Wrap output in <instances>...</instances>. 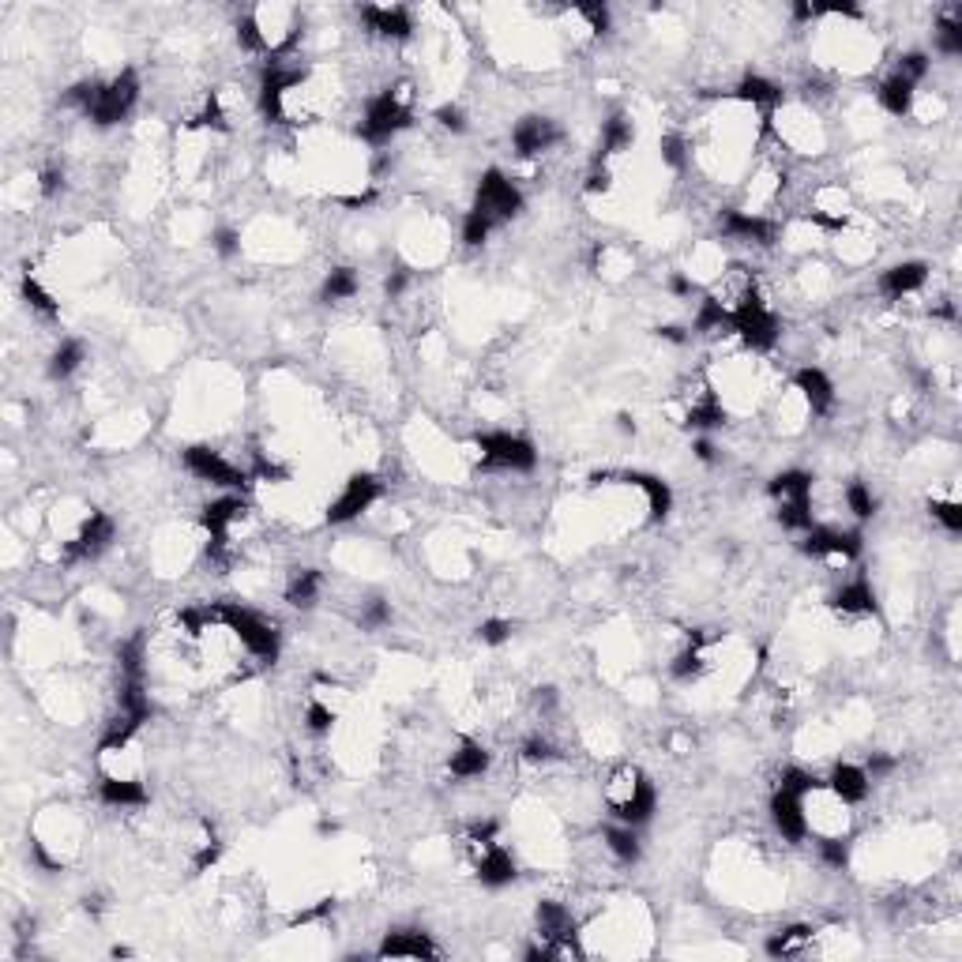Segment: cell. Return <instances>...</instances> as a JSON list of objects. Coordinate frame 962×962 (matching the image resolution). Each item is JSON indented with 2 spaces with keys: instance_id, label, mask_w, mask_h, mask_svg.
<instances>
[{
  "instance_id": "cell-1",
  "label": "cell",
  "mask_w": 962,
  "mask_h": 962,
  "mask_svg": "<svg viewBox=\"0 0 962 962\" xmlns=\"http://www.w3.org/2000/svg\"><path fill=\"white\" fill-rule=\"evenodd\" d=\"M64 98H68L72 106H79V113H83L91 125L113 128L121 125L128 113L136 109V102H140V76H136V68H121L109 83L83 79V83H76Z\"/></svg>"
},
{
  "instance_id": "cell-2",
  "label": "cell",
  "mask_w": 962,
  "mask_h": 962,
  "mask_svg": "<svg viewBox=\"0 0 962 962\" xmlns=\"http://www.w3.org/2000/svg\"><path fill=\"white\" fill-rule=\"evenodd\" d=\"M606 808L617 823L643 827L654 816V808H658V790H654V782L639 767H621L606 782Z\"/></svg>"
},
{
  "instance_id": "cell-3",
  "label": "cell",
  "mask_w": 962,
  "mask_h": 962,
  "mask_svg": "<svg viewBox=\"0 0 962 962\" xmlns=\"http://www.w3.org/2000/svg\"><path fill=\"white\" fill-rule=\"evenodd\" d=\"M215 617L260 666H271L279 658V628L267 617H260L256 609L237 606V602H215Z\"/></svg>"
},
{
  "instance_id": "cell-4",
  "label": "cell",
  "mask_w": 962,
  "mask_h": 962,
  "mask_svg": "<svg viewBox=\"0 0 962 962\" xmlns=\"http://www.w3.org/2000/svg\"><path fill=\"white\" fill-rule=\"evenodd\" d=\"M410 125V106H406V87H399V91H380L369 98V106H365V117H361V125H357V136L365 143H373V147H380V143H391V136H399L403 128Z\"/></svg>"
},
{
  "instance_id": "cell-5",
  "label": "cell",
  "mask_w": 962,
  "mask_h": 962,
  "mask_svg": "<svg viewBox=\"0 0 962 962\" xmlns=\"http://www.w3.org/2000/svg\"><path fill=\"white\" fill-rule=\"evenodd\" d=\"M478 451L485 470H515V474H527V470L538 466V448L530 444L527 436H515V433L478 436Z\"/></svg>"
},
{
  "instance_id": "cell-6",
  "label": "cell",
  "mask_w": 962,
  "mask_h": 962,
  "mask_svg": "<svg viewBox=\"0 0 962 962\" xmlns=\"http://www.w3.org/2000/svg\"><path fill=\"white\" fill-rule=\"evenodd\" d=\"M474 211H481L493 226H497V222H508V218H515L523 211V192H519V185H515L508 173L493 166V170L481 173Z\"/></svg>"
},
{
  "instance_id": "cell-7",
  "label": "cell",
  "mask_w": 962,
  "mask_h": 962,
  "mask_svg": "<svg viewBox=\"0 0 962 962\" xmlns=\"http://www.w3.org/2000/svg\"><path fill=\"white\" fill-rule=\"evenodd\" d=\"M185 466L188 474H196L200 481H211V485H218V489H230V493H245L249 489L252 474H245L241 466H233L230 459H222V451L207 448V444H192V448H185Z\"/></svg>"
},
{
  "instance_id": "cell-8",
  "label": "cell",
  "mask_w": 962,
  "mask_h": 962,
  "mask_svg": "<svg viewBox=\"0 0 962 962\" xmlns=\"http://www.w3.org/2000/svg\"><path fill=\"white\" fill-rule=\"evenodd\" d=\"M730 331L741 342H745L748 350L763 354V350H771V346L778 342V335H782V324H778V316L767 309V305H763L760 297H752L748 305H741V309L733 312Z\"/></svg>"
},
{
  "instance_id": "cell-9",
  "label": "cell",
  "mask_w": 962,
  "mask_h": 962,
  "mask_svg": "<svg viewBox=\"0 0 962 962\" xmlns=\"http://www.w3.org/2000/svg\"><path fill=\"white\" fill-rule=\"evenodd\" d=\"M117 538V527L106 512H91L83 523H79L76 538L64 545V564H79V560H94L102 557L109 545Z\"/></svg>"
},
{
  "instance_id": "cell-10",
  "label": "cell",
  "mask_w": 962,
  "mask_h": 962,
  "mask_svg": "<svg viewBox=\"0 0 962 962\" xmlns=\"http://www.w3.org/2000/svg\"><path fill=\"white\" fill-rule=\"evenodd\" d=\"M376 497H380V481H376L373 474H354V478L342 485L339 497L327 504V523H335V527L350 523V519H357L361 512H369L376 504Z\"/></svg>"
},
{
  "instance_id": "cell-11",
  "label": "cell",
  "mask_w": 962,
  "mask_h": 962,
  "mask_svg": "<svg viewBox=\"0 0 962 962\" xmlns=\"http://www.w3.org/2000/svg\"><path fill=\"white\" fill-rule=\"evenodd\" d=\"M801 549L808 557H831V560H854L861 553V534L842 527H820L812 523L801 538Z\"/></svg>"
},
{
  "instance_id": "cell-12",
  "label": "cell",
  "mask_w": 962,
  "mask_h": 962,
  "mask_svg": "<svg viewBox=\"0 0 962 962\" xmlns=\"http://www.w3.org/2000/svg\"><path fill=\"white\" fill-rule=\"evenodd\" d=\"M560 140H564V132H560L557 121H549V117H523V121L512 128V147L519 158L545 155V151H553Z\"/></svg>"
},
{
  "instance_id": "cell-13",
  "label": "cell",
  "mask_w": 962,
  "mask_h": 962,
  "mask_svg": "<svg viewBox=\"0 0 962 962\" xmlns=\"http://www.w3.org/2000/svg\"><path fill=\"white\" fill-rule=\"evenodd\" d=\"M771 820L786 842H805L808 838V805L801 793H790L778 786L771 793Z\"/></svg>"
},
{
  "instance_id": "cell-14",
  "label": "cell",
  "mask_w": 962,
  "mask_h": 962,
  "mask_svg": "<svg viewBox=\"0 0 962 962\" xmlns=\"http://www.w3.org/2000/svg\"><path fill=\"white\" fill-rule=\"evenodd\" d=\"M474 854V876L481 880V887H508L519 876V865H515V854L500 842H489V846H478L470 850Z\"/></svg>"
},
{
  "instance_id": "cell-15",
  "label": "cell",
  "mask_w": 962,
  "mask_h": 962,
  "mask_svg": "<svg viewBox=\"0 0 962 962\" xmlns=\"http://www.w3.org/2000/svg\"><path fill=\"white\" fill-rule=\"evenodd\" d=\"M718 226H722V237L745 241V245H775V237H778L775 222L756 215V211H726Z\"/></svg>"
},
{
  "instance_id": "cell-16",
  "label": "cell",
  "mask_w": 962,
  "mask_h": 962,
  "mask_svg": "<svg viewBox=\"0 0 962 962\" xmlns=\"http://www.w3.org/2000/svg\"><path fill=\"white\" fill-rule=\"evenodd\" d=\"M376 959H440V947L421 929H391L376 947Z\"/></svg>"
},
{
  "instance_id": "cell-17",
  "label": "cell",
  "mask_w": 962,
  "mask_h": 962,
  "mask_svg": "<svg viewBox=\"0 0 962 962\" xmlns=\"http://www.w3.org/2000/svg\"><path fill=\"white\" fill-rule=\"evenodd\" d=\"M823 790L831 793V797H838L842 805H861L872 790V778L865 775V767H857V763H835L827 782H823Z\"/></svg>"
},
{
  "instance_id": "cell-18",
  "label": "cell",
  "mask_w": 962,
  "mask_h": 962,
  "mask_svg": "<svg viewBox=\"0 0 962 962\" xmlns=\"http://www.w3.org/2000/svg\"><path fill=\"white\" fill-rule=\"evenodd\" d=\"M361 23L365 31L376 34V38H388V42H403L414 34V19L406 8H380V4H365L361 8Z\"/></svg>"
},
{
  "instance_id": "cell-19",
  "label": "cell",
  "mask_w": 962,
  "mask_h": 962,
  "mask_svg": "<svg viewBox=\"0 0 962 962\" xmlns=\"http://www.w3.org/2000/svg\"><path fill=\"white\" fill-rule=\"evenodd\" d=\"M534 921H538V936H542V944H560V940H572V936H579V921H575V914L557 899L538 902Z\"/></svg>"
},
{
  "instance_id": "cell-20",
  "label": "cell",
  "mask_w": 962,
  "mask_h": 962,
  "mask_svg": "<svg viewBox=\"0 0 962 962\" xmlns=\"http://www.w3.org/2000/svg\"><path fill=\"white\" fill-rule=\"evenodd\" d=\"M925 282H929V264L925 260H906V264L887 267L880 275V294L891 297V301H902V297L917 294Z\"/></svg>"
},
{
  "instance_id": "cell-21",
  "label": "cell",
  "mask_w": 962,
  "mask_h": 962,
  "mask_svg": "<svg viewBox=\"0 0 962 962\" xmlns=\"http://www.w3.org/2000/svg\"><path fill=\"white\" fill-rule=\"evenodd\" d=\"M621 481L647 497V519H651V523H662V519L673 512V489H669L662 478L643 474V470H628V474H621Z\"/></svg>"
},
{
  "instance_id": "cell-22",
  "label": "cell",
  "mask_w": 962,
  "mask_h": 962,
  "mask_svg": "<svg viewBox=\"0 0 962 962\" xmlns=\"http://www.w3.org/2000/svg\"><path fill=\"white\" fill-rule=\"evenodd\" d=\"M733 98L745 102V106H752V109H760L763 121H771L775 106L782 102V87L771 83L767 76H760V72H748V76H741V83L733 87Z\"/></svg>"
},
{
  "instance_id": "cell-23",
  "label": "cell",
  "mask_w": 962,
  "mask_h": 962,
  "mask_svg": "<svg viewBox=\"0 0 962 962\" xmlns=\"http://www.w3.org/2000/svg\"><path fill=\"white\" fill-rule=\"evenodd\" d=\"M793 388L801 391V399H805V406L816 414V418H823L831 406H835V384L827 380V373L823 369H797L793 373Z\"/></svg>"
},
{
  "instance_id": "cell-24",
  "label": "cell",
  "mask_w": 962,
  "mask_h": 962,
  "mask_svg": "<svg viewBox=\"0 0 962 962\" xmlns=\"http://www.w3.org/2000/svg\"><path fill=\"white\" fill-rule=\"evenodd\" d=\"M831 606H835L842 617H869V613L880 609V602H876V590H872L869 579H850V583H842V587L831 594Z\"/></svg>"
},
{
  "instance_id": "cell-25",
  "label": "cell",
  "mask_w": 962,
  "mask_h": 962,
  "mask_svg": "<svg viewBox=\"0 0 962 962\" xmlns=\"http://www.w3.org/2000/svg\"><path fill=\"white\" fill-rule=\"evenodd\" d=\"M98 797H102V805L109 808H143L151 801V793H147L143 782H136V778H117V775H106L98 782Z\"/></svg>"
},
{
  "instance_id": "cell-26",
  "label": "cell",
  "mask_w": 962,
  "mask_h": 962,
  "mask_svg": "<svg viewBox=\"0 0 962 962\" xmlns=\"http://www.w3.org/2000/svg\"><path fill=\"white\" fill-rule=\"evenodd\" d=\"M767 493L775 500V508H786V504H812V474L805 470H782L771 478Z\"/></svg>"
},
{
  "instance_id": "cell-27",
  "label": "cell",
  "mask_w": 962,
  "mask_h": 962,
  "mask_svg": "<svg viewBox=\"0 0 962 962\" xmlns=\"http://www.w3.org/2000/svg\"><path fill=\"white\" fill-rule=\"evenodd\" d=\"M876 98H880V106H884L891 117H906L917 102V83H910V79L899 76V72H891V76L880 83Z\"/></svg>"
},
{
  "instance_id": "cell-28",
  "label": "cell",
  "mask_w": 962,
  "mask_h": 962,
  "mask_svg": "<svg viewBox=\"0 0 962 962\" xmlns=\"http://www.w3.org/2000/svg\"><path fill=\"white\" fill-rule=\"evenodd\" d=\"M632 140H636V125H632V117H628V113H613L606 125H602V143H598V158H594V166H602V158L628 151V147H632Z\"/></svg>"
},
{
  "instance_id": "cell-29",
  "label": "cell",
  "mask_w": 962,
  "mask_h": 962,
  "mask_svg": "<svg viewBox=\"0 0 962 962\" xmlns=\"http://www.w3.org/2000/svg\"><path fill=\"white\" fill-rule=\"evenodd\" d=\"M448 771L455 778H481L485 771H489V748L481 745V741H470V737H463V741H459V748L451 752Z\"/></svg>"
},
{
  "instance_id": "cell-30",
  "label": "cell",
  "mask_w": 962,
  "mask_h": 962,
  "mask_svg": "<svg viewBox=\"0 0 962 962\" xmlns=\"http://www.w3.org/2000/svg\"><path fill=\"white\" fill-rule=\"evenodd\" d=\"M703 647H707V636L703 632H696V636H688V647H684L673 662H669V673H673V681H699L703 677V669H707V658H703Z\"/></svg>"
},
{
  "instance_id": "cell-31",
  "label": "cell",
  "mask_w": 962,
  "mask_h": 962,
  "mask_svg": "<svg viewBox=\"0 0 962 962\" xmlns=\"http://www.w3.org/2000/svg\"><path fill=\"white\" fill-rule=\"evenodd\" d=\"M639 827H628V823H609L606 831H602V842H606V850L621 865H636L639 861V854H643V846H639V835H636Z\"/></svg>"
},
{
  "instance_id": "cell-32",
  "label": "cell",
  "mask_w": 962,
  "mask_h": 962,
  "mask_svg": "<svg viewBox=\"0 0 962 962\" xmlns=\"http://www.w3.org/2000/svg\"><path fill=\"white\" fill-rule=\"evenodd\" d=\"M812 925H786V929H778L767 936V944H763V951L771 955V959H790V955H801L808 944H812Z\"/></svg>"
},
{
  "instance_id": "cell-33",
  "label": "cell",
  "mask_w": 962,
  "mask_h": 962,
  "mask_svg": "<svg viewBox=\"0 0 962 962\" xmlns=\"http://www.w3.org/2000/svg\"><path fill=\"white\" fill-rule=\"evenodd\" d=\"M320 590H324V575L316 568H297L290 575V583H286V602L294 609H312L316 598H320Z\"/></svg>"
},
{
  "instance_id": "cell-34",
  "label": "cell",
  "mask_w": 962,
  "mask_h": 962,
  "mask_svg": "<svg viewBox=\"0 0 962 962\" xmlns=\"http://www.w3.org/2000/svg\"><path fill=\"white\" fill-rule=\"evenodd\" d=\"M83 357H87V346H83V342L64 339L61 346L49 354V365H46L49 380H68V376H72L79 365H83Z\"/></svg>"
},
{
  "instance_id": "cell-35",
  "label": "cell",
  "mask_w": 962,
  "mask_h": 962,
  "mask_svg": "<svg viewBox=\"0 0 962 962\" xmlns=\"http://www.w3.org/2000/svg\"><path fill=\"white\" fill-rule=\"evenodd\" d=\"M19 290H23V301L31 305L38 316H46V320H57L61 316V305H57V297L49 294L42 282L34 279V275H23V282H19Z\"/></svg>"
},
{
  "instance_id": "cell-36",
  "label": "cell",
  "mask_w": 962,
  "mask_h": 962,
  "mask_svg": "<svg viewBox=\"0 0 962 962\" xmlns=\"http://www.w3.org/2000/svg\"><path fill=\"white\" fill-rule=\"evenodd\" d=\"M842 500H846V512L854 515L857 523L872 519V515H876V508H880V500H876V493H872L865 481H850V485H846V493H842Z\"/></svg>"
},
{
  "instance_id": "cell-37",
  "label": "cell",
  "mask_w": 962,
  "mask_h": 962,
  "mask_svg": "<svg viewBox=\"0 0 962 962\" xmlns=\"http://www.w3.org/2000/svg\"><path fill=\"white\" fill-rule=\"evenodd\" d=\"M357 290H361V279H357L354 267H335V271L324 279L320 297H324V301H350Z\"/></svg>"
},
{
  "instance_id": "cell-38",
  "label": "cell",
  "mask_w": 962,
  "mask_h": 962,
  "mask_svg": "<svg viewBox=\"0 0 962 962\" xmlns=\"http://www.w3.org/2000/svg\"><path fill=\"white\" fill-rule=\"evenodd\" d=\"M936 49L944 57H959L962 53V19L955 12L940 16V23H936Z\"/></svg>"
},
{
  "instance_id": "cell-39",
  "label": "cell",
  "mask_w": 962,
  "mask_h": 962,
  "mask_svg": "<svg viewBox=\"0 0 962 962\" xmlns=\"http://www.w3.org/2000/svg\"><path fill=\"white\" fill-rule=\"evenodd\" d=\"M192 128H211V132H226L230 128V117H226V109H222V98L218 94H211L207 102H203V109L188 121Z\"/></svg>"
},
{
  "instance_id": "cell-40",
  "label": "cell",
  "mask_w": 962,
  "mask_h": 962,
  "mask_svg": "<svg viewBox=\"0 0 962 962\" xmlns=\"http://www.w3.org/2000/svg\"><path fill=\"white\" fill-rule=\"evenodd\" d=\"M489 233H493V222L481 215V211H466L463 215V245H470V249H478V245H485L489 241Z\"/></svg>"
},
{
  "instance_id": "cell-41",
  "label": "cell",
  "mask_w": 962,
  "mask_h": 962,
  "mask_svg": "<svg viewBox=\"0 0 962 962\" xmlns=\"http://www.w3.org/2000/svg\"><path fill=\"white\" fill-rule=\"evenodd\" d=\"M778 786L790 793H801V797H808V793H816L823 786L820 778L812 775V771H805V767H786L782 771V778H778Z\"/></svg>"
},
{
  "instance_id": "cell-42",
  "label": "cell",
  "mask_w": 962,
  "mask_h": 962,
  "mask_svg": "<svg viewBox=\"0 0 962 962\" xmlns=\"http://www.w3.org/2000/svg\"><path fill=\"white\" fill-rule=\"evenodd\" d=\"M305 726H309V733L324 737V733L335 730V711L327 707L324 699H309V711H305Z\"/></svg>"
},
{
  "instance_id": "cell-43",
  "label": "cell",
  "mask_w": 962,
  "mask_h": 962,
  "mask_svg": "<svg viewBox=\"0 0 962 962\" xmlns=\"http://www.w3.org/2000/svg\"><path fill=\"white\" fill-rule=\"evenodd\" d=\"M932 519L947 530V534H962V508L955 500H932L929 504Z\"/></svg>"
},
{
  "instance_id": "cell-44",
  "label": "cell",
  "mask_w": 962,
  "mask_h": 962,
  "mask_svg": "<svg viewBox=\"0 0 962 962\" xmlns=\"http://www.w3.org/2000/svg\"><path fill=\"white\" fill-rule=\"evenodd\" d=\"M820 857H823L827 869L842 872L846 865H850V846H846L838 835H827V838H820Z\"/></svg>"
},
{
  "instance_id": "cell-45",
  "label": "cell",
  "mask_w": 962,
  "mask_h": 962,
  "mask_svg": "<svg viewBox=\"0 0 962 962\" xmlns=\"http://www.w3.org/2000/svg\"><path fill=\"white\" fill-rule=\"evenodd\" d=\"M895 72H899V76H906L910 83H921V79L929 76V53H921V49H914V53H902L899 64H895Z\"/></svg>"
},
{
  "instance_id": "cell-46",
  "label": "cell",
  "mask_w": 962,
  "mask_h": 962,
  "mask_svg": "<svg viewBox=\"0 0 962 962\" xmlns=\"http://www.w3.org/2000/svg\"><path fill=\"white\" fill-rule=\"evenodd\" d=\"M658 151H662V162H666L669 170H684V166H688V147H684V140L677 136V132L662 136Z\"/></svg>"
},
{
  "instance_id": "cell-47",
  "label": "cell",
  "mask_w": 962,
  "mask_h": 962,
  "mask_svg": "<svg viewBox=\"0 0 962 962\" xmlns=\"http://www.w3.org/2000/svg\"><path fill=\"white\" fill-rule=\"evenodd\" d=\"M478 639L485 643V647H504L508 639H512V621H504V617H493V621H485L478 628Z\"/></svg>"
},
{
  "instance_id": "cell-48",
  "label": "cell",
  "mask_w": 962,
  "mask_h": 962,
  "mask_svg": "<svg viewBox=\"0 0 962 962\" xmlns=\"http://www.w3.org/2000/svg\"><path fill=\"white\" fill-rule=\"evenodd\" d=\"M557 756L560 752L549 745L545 737H527V741H523V760L527 763H549V760H557Z\"/></svg>"
},
{
  "instance_id": "cell-49",
  "label": "cell",
  "mask_w": 962,
  "mask_h": 962,
  "mask_svg": "<svg viewBox=\"0 0 962 962\" xmlns=\"http://www.w3.org/2000/svg\"><path fill=\"white\" fill-rule=\"evenodd\" d=\"M575 12L587 19L594 34H609V8L606 4H579Z\"/></svg>"
},
{
  "instance_id": "cell-50",
  "label": "cell",
  "mask_w": 962,
  "mask_h": 962,
  "mask_svg": "<svg viewBox=\"0 0 962 962\" xmlns=\"http://www.w3.org/2000/svg\"><path fill=\"white\" fill-rule=\"evenodd\" d=\"M433 117H436V125L448 128V132H466V113L459 106H440Z\"/></svg>"
},
{
  "instance_id": "cell-51",
  "label": "cell",
  "mask_w": 962,
  "mask_h": 962,
  "mask_svg": "<svg viewBox=\"0 0 962 962\" xmlns=\"http://www.w3.org/2000/svg\"><path fill=\"white\" fill-rule=\"evenodd\" d=\"M215 252L218 256H237L241 252V233L237 230H230V226H222V230H215Z\"/></svg>"
},
{
  "instance_id": "cell-52",
  "label": "cell",
  "mask_w": 962,
  "mask_h": 962,
  "mask_svg": "<svg viewBox=\"0 0 962 962\" xmlns=\"http://www.w3.org/2000/svg\"><path fill=\"white\" fill-rule=\"evenodd\" d=\"M218 854H222V846H218L215 838L200 842V850H196V857H192V872H207L218 861Z\"/></svg>"
},
{
  "instance_id": "cell-53",
  "label": "cell",
  "mask_w": 962,
  "mask_h": 962,
  "mask_svg": "<svg viewBox=\"0 0 962 962\" xmlns=\"http://www.w3.org/2000/svg\"><path fill=\"white\" fill-rule=\"evenodd\" d=\"M61 188H64V173L57 170V166H46V170L38 173V192H42L46 200H53Z\"/></svg>"
},
{
  "instance_id": "cell-54",
  "label": "cell",
  "mask_w": 962,
  "mask_h": 962,
  "mask_svg": "<svg viewBox=\"0 0 962 962\" xmlns=\"http://www.w3.org/2000/svg\"><path fill=\"white\" fill-rule=\"evenodd\" d=\"M895 771V760L891 756H884V752H872L869 756V763H865V775L876 782V778H884V775H891Z\"/></svg>"
},
{
  "instance_id": "cell-55",
  "label": "cell",
  "mask_w": 962,
  "mask_h": 962,
  "mask_svg": "<svg viewBox=\"0 0 962 962\" xmlns=\"http://www.w3.org/2000/svg\"><path fill=\"white\" fill-rule=\"evenodd\" d=\"M391 621V609L388 602H369V609H365V617H361V624L365 628H384V624Z\"/></svg>"
},
{
  "instance_id": "cell-56",
  "label": "cell",
  "mask_w": 962,
  "mask_h": 962,
  "mask_svg": "<svg viewBox=\"0 0 962 962\" xmlns=\"http://www.w3.org/2000/svg\"><path fill=\"white\" fill-rule=\"evenodd\" d=\"M613 188V173L606 170V166H594L587 177V192L590 196H598V192H609Z\"/></svg>"
},
{
  "instance_id": "cell-57",
  "label": "cell",
  "mask_w": 962,
  "mask_h": 962,
  "mask_svg": "<svg viewBox=\"0 0 962 962\" xmlns=\"http://www.w3.org/2000/svg\"><path fill=\"white\" fill-rule=\"evenodd\" d=\"M406 286H410V271H403V267H399V271H391L388 282H384V294H388L391 301H399Z\"/></svg>"
},
{
  "instance_id": "cell-58",
  "label": "cell",
  "mask_w": 962,
  "mask_h": 962,
  "mask_svg": "<svg viewBox=\"0 0 962 962\" xmlns=\"http://www.w3.org/2000/svg\"><path fill=\"white\" fill-rule=\"evenodd\" d=\"M692 451H696V459H699V463H707V466H711L714 459H718V448H714V444H711V440H707V436H699L696 444H692Z\"/></svg>"
},
{
  "instance_id": "cell-59",
  "label": "cell",
  "mask_w": 962,
  "mask_h": 962,
  "mask_svg": "<svg viewBox=\"0 0 962 962\" xmlns=\"http://www.w3.org/2000/svg\"><path fill=\"white\" fill-rule=\"evenodd\" d=\"M658 339H666V342H673V346H684V342L692 339L684 327H677V324H666V327H658Z\"/></svg>"
},
{
  "instance_id": "cell-60",
  "label": "cell",
  "mask_w": 962,
  "mask_h": 962,
  "mask_svg": "<svg viewBox=\"0 0 962 962\" xmlns=\"http://www.w3.org/2000/svg\"><path fill=\"white\" fill-rule=\"evenodd\" d=\"M669 290H673V294H677V297H692V290H696V282L688 279V275H673V279H669Z\"/></svg>"
},
{
  "instance_id": "cell-61",
  "label": "cell",
  "mask_w": 962,
  "mask_h": 962,
  "mask_svg": "<svg viewBox=\"0 0 962 962\" xmlns=\"http://www.w3.org/2000/svg\"><path fill=\"white\" fill-rule=\"evenodd\" d=\"M793 19H797V23H808V19H816V4H793Z\"/></svg>"
},
{
  "instance_id": "cell-62",
  "label": "cell",
  "mask_w": 962,
  "mask_h": 962,
  "mask_svg": "<svg viewBox=\"0 0 962 962\" xmlns=\"http://www.w3.org/2000/svg\"><path fill=\"white\" fill-rule=\"evenodd\" d=\"M83 910H87L91 917H98L102 914V899H98V895H87V899H83Z\"/></svg>"
},
{
  "instance_id": "cell-63",
  "label": "cell",
  "mask_w": 962,
  "mask_h": 962,
  "mask_svg": "<svg viewBox=\"0 0 962 962\" xmlns=\"http://www.w3.org/2000/svg\"><path fill=\"white\" fill-rule=\"evenodd\" d=\"M617 421H621V433H636V421L628 418V414H621Z\"/></svg>"
}]
</instances>
